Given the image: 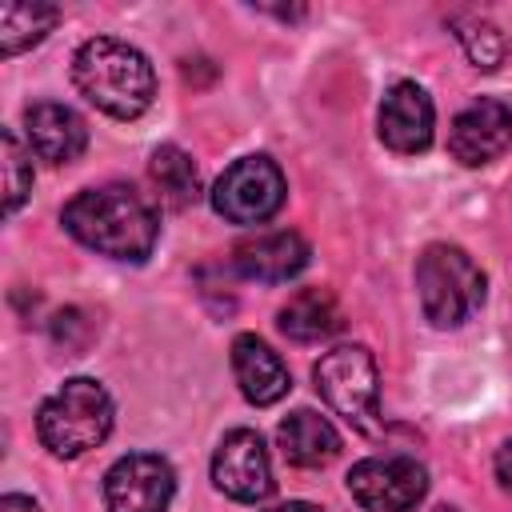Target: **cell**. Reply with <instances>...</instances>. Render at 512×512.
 Returning <instances> with one entry per match:
<instances>
[{
	"label": "cell",
	"mask_w": 512,
	"mask_h": 512,
	"mask_svg": "<svg viewBox=\"0 0 512 512\" xmlns=\"http://www.w3.org/2000/svg\"><path fill=\"white\" fill-rule=\"evenodd\" d=\"M72 80L80 96L112 120H136L152 108L156 72L148 56L116 36H92L72 56Z\"/></svg>",
	"instance_id": "obj_2"
},
{
	"label": "cell",
	"mask_w": 512,
	"mask_h": 512,
	"mask_svg": "<svg viewBox=\"0 0 512 512\" xmlns=\"http://www.w3.org/2000/svg\"><path fill=\"white\" fill-rule=\"evenodd\" d=\"M512 144V108L496 96L472 100L448 128V152L464 168L492 164Z\"/></svg>",
	"instance_id": "obj_10"
},
{
	"label": "cell",
	"mask_w": 512,
	"mask_h": 512,
	"mask_svg": "<svg viewBox=\"0 0 512 512\" xmlns=\"http://www.w3.org/2000/svg\"><path fill=\"white\" fill-rule=\"evenodd\" d=\"M60 224L84 248L112 256V260H128V264H140L152 252L156 232H160L152 204L136 188H124V184L76 192L64 204Z\"/></svg>",
	"instance_id": "obj_1"
},
{
	"label": "cell",
	"mask_w": 512,
	"mask_h": 512,
	"mask_svg": "<svg viewBox=\"0 0 512 512\" xmlns=\"http://www.w3.org/2000/svg\"><path fill=\"white\" fill-rule=\"evenodd\" d=\"M436 512H456V508H448V504H444V508H436Z\"/></svg>",
	"instance_id": "obj_24"
},
{
	"label": "cell",
	"mask_w": 512,
	"mask_h": 512,
	"mask_svg": "<svg viewBox=\"0 0 512 512\" xmlns=\"http://www.w3.org/2000/svg\"><path fill=\"white\" fill-rule=\"evenodd\" d=\"M284 192H288V184H284V172L276 168V160L240 156L212 184L208 200H212L216 216H224L228 224H264L280 212Z\"/></svg>",
	"instance_id": "obj_6"
},
{
	"label": "cell",
	"mask_w": 512,
	"mask_h": 512,
	"mask_svg": "<svg viewBox=\"0 0 512 512\" xmlns=\"http://www.w3.org/2000/svg\"><path fill=\"white\" fill-rule=\"evenodd\" d=\"M416 292L432 328H460L484 304V272L456 244H428L416 260Z\"/></svg>",
	"instance_id": "obj_4"
},
{
	"label": "cell",
	"mask_w": 512,
	"mask_h": 512,
	"mask_svg": "<svg viewBox=\"0 0 512 512\" xmlns=\"http://www.w3.org/2000/svg\"><path fill=\"white\" fill-rule=\"evenodd\" d=\"M232 376H236L244 400L256 404V408H268V404L284 400L288 388H292L288 364L256 332H240L232 340Z\"/></svg>",
	"instance_id": "obj_14"
},
{
	"label": "cell",
	"mask_w": 512,
	"mask_h": 512,
	"mask_svg": "<svg viewBox=\"0 0 512 512\" xmlns=\"http://www.w3.org/2000/svg\"><path fill=\"white\" fill-rule=\"evenodd\" d=\"M432 128H436V108H432V96L416 80H400L384 92L380 112H376V132L384 148L400 156H416L432 144Z\"/></svg>",
	"instance_id": "obj_11"
},
{
	"label": "cell",
	"mask_w": 512,
	"mask_h": 512,
	"mask_svg": "<svg viewBox=\"0 0 512 512\" xmlns=\"http://www.w3.org/2000/svg\"><path fill=\"white\" fill-rule=\"evenodd\" d=\"M60 20L56 4L40 0H8L0 4V56H16L32 44H40Z\"/></svg>",
	"instance_id": "obj_17"
},
{
	"label": "cell",
	"mask_w": 512,
	"mask_h": 512,
	"mask_svg": "<svg viewBox=\"0 0 512 512\" xmlns=\"http://www.w3.org/2000/svg\"><path fill=\"white\" fill-rule=\"evenodd\" d=\"M148 172H152V184L160 188V196H164L168 208L196 204V196H200V172H196V164H192V156L184 148L160 144L152 152V160H148Z\"/></svg>",
	"instance_id": "obj_18"
},
{
	"label": "cell",
	"mask_w": 512,
	"mask_h": 512,
	"mask_svg": "<svg viewBox=\"0 0 512 512\" xmlns=\"http://www.w3.org/2000/svg\"><path fill=\"white\" fill-rule=\"evenodd\" d=\"M320 400L356 432H380V372L364 344L328 348L312 368Z\"/></svg>",
	"instance_id": "obj_5"
},
{
	"label": "cell",
	"mask_w": 512,
	"mask_h": 512,
	"mask_svg": "<svg viewBox=\"0 0 512 512\" xmlns=\"http://www.w3.org/2000/svg\"><path fill=\"white\" fill-rule=\"evenodd\" d=\"M24 136H28V152L40 156L44 164H72L88 148L84 116L56 100H40L24 108Z\"/></svg>",
	"instance_id": "obj_12"
},
{
	"label": "cell",
	"mask_w": 512,
	"mask_h": 512,
	"mask_svg": "<svg viewBox=\"0 0 512 512\" xmlns=\"http://www.w3.org/2000/svg\"><path fill=\"white\" fill-rule=\"evenodd\" d=\"M348 492L364 512H412L428 492V472L416 456L388 452L352 464Z\"/></svg>",
	"instance_id": "obj_7"
},
{
	"label": "cell",
	"mask_w": 512,
	"mask_h": 512,
	"mask_svg": "<svg viewBox=\"0 0 512 512\" xmlns=\"http://www.w3.org/2000/svg\"><path fill=\"white\" fill-rule=\"evenodd\" d=\"M212 484L240 504H260L272 496L276 480H272V460L260 432L252 428L224 432V440L212 452Z\"/></svg>",
	"instance_id": "obj_8"
},
{
	"label": "cell",
	"mask_w": 512,
	"mask_h": 512,
	"mask_svg": "<svg viewBox=\"0 0 512 512\" xmlns=\"http://www.w3.org/2000/svg\"><path fill=\"white\" fill-rule=\"evenodd\" d=\"M456 36H460L468 60H472L480 72H492V68L504 64V36H500L496 24H488V20H464Z\"/></svg>",
	"instance_id": "obj_20"
},
{
	"label": "cell",
	"mask_w": 512,
	"mask_h": 512,
	"mask_svg": "<svg viewBox=\"0 0 512 512\" xmlns=\"http://www.w3.org/2000/svg\"><path fill=\"white\" fill-rule=\"evenodd\" d=\"M276 324L288 340L312 344V340L332 336L344 324V316H340V304L328 288H300L284 300V308L276 312Z\"/></svg>",
	"instance_id": "obj_16"
},
{
	"label": "cell",
	"mask_w": 512,
	"mask_h": 512,
	"mask_svg": "<svg viewBox=\"0 0 512 512\" xmlns=\"http://www.w3.org/2000/svg\"><path fill=\"white\" fill-rule=\"evenodd\" d=\"M264 512H320V508L304 504V500H288V504H276V508H264Z\"/></svg>",
	"instance_id": "obj_23"
},
{
	"label": "cell",
	"mask_w": 512,
	"mask_h": 512,
	"mask_svg": "<svg viewBox=\"0 0 512 512\" xmlns=\"http://www.w3.org/2000/svg\"><path fill=\"white\" fill-rule=\"evenodd\" d=\"M112 420H116V408H112L108 388L92 376H72L40 404L36 432L52 456L72 460V456H84L88 448L104 444L112 432Z\"/></svg>",
	"instance_id": "obj_3"
},
{
	"label": "cell",
	"mask_w": 512,
	"mask_h": 512,
	"mask_svg": "<svg viewBox=\"0 0 512 512\" xmlns=\"http://www.w3.org/2000/svg\"><path fill=\"white\" fill-rule=\"evenodd\" d=\"M276 444H280L288 464H296V468H324L340 452V432L324 416H316L308 408H296L292 416H284L276 424Z\"/></svg>",
	"instance_id": "obj_15"
},
{
	"label": "cell",
	"mask_w": 512,
	"mask_h": 512,
	"mask_svg": "<svg viewBox=\"0 0 512 512\" xmlns=\"http://www.w3.org/2000/svg\"><path fill=\"white\" fill-rule=\"evenodd\" d=\"M176 492V472L156 452H128L104 472L108 512H168Z\"/></svg>",
	"instance_id": "obj_9"
},
{
	"label": "cell",
	"mask_w": 512,
	"mask_h": 512,
	"mask_svg": "<svg viewBox=\"0 0 512 512\" xmlns=\"http://www.w3.org/2000/svg\"><path fill=\"white\" fill-rule=\"evenodd\" d=\"M0 156H4V212L12 216L32 192V152H24L16 132L4 128L0 132Z\"/></svg>",
	"instance_id": "obj_19"
},
{
	"label": "cell",
	"mask_w": 512,
	"mask_h": 512,
	"mask_svg": "<svg viewBox=\"0 0 512 512\" xmlns=\"http://www.w3.org/2000/svg\"><path fill=\"white\" fill-rule=\"evenodd\" d=\"M0 512H40V504L32 496H20V492H8L0 500Z\"/></svg>",
	"instance_id": "obj_22"
},
{
	"label": "cell",
	"mask_w": 512,
	"mask_h": 512,
	"mask_svg": "<svg viewBox=\"0 0 512 512\" xmlns=\"http://www.w3.org/2000/svg\"><path fill=\"white\" fill-rule=\"evenodd\" d=\"M496 480H500V488L512 496V440H504V444L496 448Z\"/></svg>",
	"instance_id": "obj_21"
},
{
	"label": "cell",
	"mask_w": 512,
	"mask_h": 512,
	"mask_svg": "<svg viewBox=\"0 0 512 512\" xmlns=\"http://www.w3.org/2000/svg\"><path fill=\"white\" fill-rule=\"evenodd\" d=\"M308 240L292 228L280 232H260L252 240H240L232 252V264L240 276L260 280V284H284L308 268Z\"/></svg>",
	"instance_id": "obj_13"
}]
</instances>
